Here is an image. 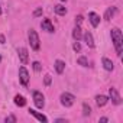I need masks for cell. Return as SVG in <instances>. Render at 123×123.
<instances>
[{"mask_svg": "<svg viewBox=\"0 0 123 123\" xmlns=\"http://www.w3.org/2000/svg\"><path fill=\"white\" fill-rule=\"evenodd\" d=\"M110 36H111V41H113L117 56H122V52H123V35H122V31L119 28H113L111 32H110Z\"/></svg>", "mask_w": 123, "mask_h": 123, "instance_id": "obj_1", "label": "cell"}, {"mask_svg": "<svg viewBox=\"0 0 123 123\" xmlns=\"http://www.w3.org/2000/svg\"><path fill=\"white\" fill-rule=\"evenodd\" d=\"M28 38H29V43H31V48H32V49H35V51H38L41 45H39V36H38L36 31L31 29V31H29V33H28Z\"/></svg>", "mask_w": 123, "mask_h": 123, "instance_id": "obj_2", "label": "cell"}, {"mask_svg": "<svg viewBox=\"0 0 123 123\" xmlns=\"http://www.w3.org/2000/svg\"><path fill=\"white\" fill-rule=\"evenodd\" d=\"M59 100H61V104L64 107H71L74 104V101H75V97L71 93H62L61 97H59Z\"/></svg>", "mask_w": 123, "mask_h": 123, "instance_id": "obj_3", "label": "cell"}, {"mask_svg": "<svg viewBox=\"0 0 123 123\" xmlns=\"http://www.w3.org/2000/svg\"><path fill=\"white\" fill-rule=\"evenodd\" d=\"M33 103L38 109H43L45 106V97L41 91H33Z\"/></svg>", "mask_w": 123, "mask_h": 123, "instance_id": "obj_4", "label": "cell"}, {"mask_svg": "<svg viewBox=\"0 0 123 123\" xmlns=\"http://www.w3.org/2000/svg\"><path fill=\"white\" fill-rule=\"evenodd\" d=\"M109 97H110L111 103L116 104V106H119V104L122 103V98H120V96H119V93H117V90H116L114 87H110V88H109Z\"/></svg>", "mask_w": 123, "mask_h": 123, "instance_id": "obj_5", "label": "cell"}, {"mask_svg": "<svg viewBox=\"0 0 123 123\" xmlns=\"http://www.w3.org/2000/svg\"><path fill=\"white\" fill-rule=\"evenodd\" d=\"M19 80L23 86H28L29 84V73L25 67H20L19 68Z\"/></svg>", "mask_w": 123, "mask_h": 123, "instance_id": "obj_6", "label": "cell"}, {"mask_svg": "<svg viewBox=\"0 0 123 123\" xmlns=\"http://www.w3.org/2000/svg\"><path fill=\"white\" fill-rule=\"evenodd\" d=\"M18 55H19V59L23 65L28 64V49L26 48H18Z\"/></svg>", "mask_w": 123, "mask_h": 123, "instance_id": "obj_7", "label": "cell"}, {"mask_svg": "<svg viewBox=\"0 0 123 123\" xmlns=\"http://www.w3.org/2000/svg\"><path fill=\"white\" fill-rule=\"evenodd\" d=\"M41 28H42V31H46V32H49V33H52L55 29H54V25H52V22L49 20V19H43L42 20V23H41Z\"/></svg>", "mask_w": 123, "mask_h": 123, "instance_id": "obj_8", "label": "cell"}, {"mask_svg": "<svg viewBox=\"0 0 123 123\" xmlns=\"http://www.w3.org/2000/svg\"><path fill=\"white\" fill-rule=\"evenodd\" d=\"M29 114H31V116H33L36 120H39V122H42V123H48V117H46V116H43L42 113L35 111L33 109H29Z\"/></svg>", "mask_w": 123, "mask_h": 123, "instance_id": "obj_9", "label": "cell"}, {"mask_svg": "<svg viewBox=\"0 0 123 123\" xmlns=\"http://www.w3.org/2000/svg\"><path fill=\"white\" fill-rule=\"evenodd\" d=\"M83 38H84V42H86V45H87L88 48H94V39H93L91 32H86V33L83 35Z\"/></svg>", "mask_w": 123, "mask_h": 123, "instance_id": "obj_10", "label": "cell"}, {"mask_svg": "<svg viewBox=\"0 0 123 123\" xmlns=\"http://www.w3.org/2000/svg\"><path fill=\"white\" fill-rule=\"evenodd\" d=\"M88 19H90V22H91V25H93L94 28L98 26V23H100V16H98L97 13L90 12V13H88Z\"/></svg>", "mask_w": 123, "mask_h": 123, "instance_id": "obj_11", "label": "cell"}, {"mask_svg": "<svg viewBox=\"0 0 123 123\" xmlns=\"http://www.w3.org/2000/svg\"><path fill=\"white\" fill-rule=\"evenodd\" d=\"M64 70H65V62H64V61H61V59H56L55 61V71L58 74H62Z\"/></svg>", "mask_w": 123, "mask_h": 123, "instance_id": "obj_12", "label": "cell"}, {"mask_svg": "<svg viewBox=\"0 0 123 123\" xmlns=\"http://www.w3.org/2000/svg\"><path fill=\"white\" fill-rule=\"evenodd\" d=\"M107 101H109V98H107L106 96H103V94H100V96H96V103H97V106H98V107H103V106H106V104H107Z\"/></svg>", "mask_w": 123, "mask_h": 123, "instance_id": "obj_13", "label": "cell"}, {"mask_svg": "<svg viewBox=\"0 0 123 123\" xmlns=\"http://www.w3.org/2000/svg\"><path fill=\"white\" fill-rule=\"evenodd\" d=\"M101 62H103V67H104V70H107V71H113V68H114V65H113V62L109 59V58H103L101 59Z\"/></svg>", "mask_w": 123, "mask_h": 123, "instance_id": "obj_14", "label": "cell"}, {"mask_svg": "<svg viewBox=\"0 0 123 123\" xmlns=\"http://www.w3.org/2000/svg\"><path fill=\"white\" fill-rule=\"evenodd\" d=\"M116 12H117V9H116V7H109V9L106 10V13H104V19H106V20L113 19V16L116 15Z\"/></svg>", "mask_w": 123, "mask_h": 123, "instance_id": "obj_15", "label": "cell"}, {"mask_svg": "<svg viewBox=\"0 0 123 123\" xmlns=\"http://www.w3.org/2000/svg\"><path fill=\"white\" fill-rule=\"evenodd\" d=\"M73 38H74L75 41H80V39L83 38V32H81V28H80V26H75V28H74V31H73Z\"/></svg>", "mask_w": 123, "mask_h": 123, "instance_id": "obj_16", "label": "cell"}, {"mask_svg": "<svg viewBox=\"0 0 123 123\" xmlns=\"http://www.w3.org/2000/svg\"><path fill=\"white\" fill-rule=\"evenodd\" d=\"M15 104H16V106H19V107H23V106L26 104L25 97H23V96H20V94L15 96Z\"/></svg>", "mask_w": 123, "mask_h": 123, "instance_id": "obj_17", "label": "cell"}, {"mask_svg": "<svg viewBox=\"0 0 123 123\" xmlns=\"http://www.w3.org/2000/svg\"><path fill=\"white\" fill-rule=\"evenodd\" d=\"M54 10H55V13L59 15V16H64V15L67 13V9H65L62 5H56V6L54 7Z\"/></svg>", "mask_w": 123, "mask_h": 123, "instance_id": "obj_18", "label": "cell"}, {"mask_svg": "<svg viewBox=\"0 0 123 123\" xmlns=\"http://www.w3.org/2000/svg\"><path fill=\"white\" fill-rule=\"evenodd\" d=\"M77 62H78V65H81V67H88V59H87L86 56H80V58L77 59Z\"/></svg>", "mask_w": 123, "mask_h": 123, "instance_id": "obj_19", "label": "cell"}, {"mask_svg": "<svg viewBox=\"0 0 123 123\" xmlns=\"http://www.w3.org/2000/svg\"><path fill=\"white\" fill-rule=\"evenodd\" d=\"M91 113V109H90V106L87 104V103H83V114L84 116H88Z\"/></svg>", "mask_w": 123, "mask_h": 123, "instance_id": "obj_20", "label": "cell"}, {"mask_svg": "<svg viewBox=\"0 0 123 123\" xmlns=\"http://www.w3.org/2000/svg\"><path fill=\"white\" fill-rule=\"evenodd\" d=\"M32 65H33V70H35L36 73H39V71L42 70V65H41V62H38V61H35Z\"/></svg>", "mask_w": 123, "mask_h": 123, "instance_id": "obj_21", "label": "cell"}, {"mask_svg": "<svg viewBox=\"0 0 123 123\" xmlns=\"http://www.w3.org/2000/svg\"><path fill=\"white\" fill-rule=\"evenodd\" d=\"M73 49H74L75 52H80V51H81V45H80V42H78V41H75V42H74Z\"/></svg>", "mask_w": 123, "mask_h": 123, "instance_id": "obj_22", "label": "cell"}, {"mask_svg": "<svg viewBox=\"0 0 123 123\" xmlns=\"http://www.w3.org/2000/svg\"><path fill=\"white\" fill-rule=\"evenodd\" d=\"M5 122H6V123H9V122H12V123H16V117H15V116H7V117L5 119Z\"/></svg>", "mask_w": 123, "mask_h": 123, "instance_id": "obj_23", "label": "cell"}, {"mask_svg": "<svg viewBox=\"0 0 123 123\" xmlns=\"http://www.w3.org/2000/svg\"><path fill=\"white\" fill-rule=\"evenodd\" d=\"M81 23H83V16H81V15H78V16L75 18V25H77V26H80Z\"/></svg>", "mask_w": 123, "mask_h": 123, "instance_id": "obj_24", "label": "cell"}, {"mask_svg": "<svg viewBox=\"0 0 123 123\" xmlns=\"http://www.w3.org/2000/svg\"><path fill=\"white\" fill-rule=\"evenodd\" d=\"M41 15H42V7H38V9L33 12V16H35V18H38V16H41Z\"/></svg>", "mask_w": 123, "mask_h": 123, "instance_id": "obj_25", "label": "cell"}, {"mask_svg": "<svg viewBox=\"0 0 123 123\" xmlns=\"http://www.w3.org/2000/svg\"><path fill=\"white\" fill-rule=\"evenodd\" d=\"M43 81H45V86H49V84H51V81H52L51 75H49V74H48V75H45V80H43Z\"/></svg>", "mask_w": 123, "mask_h": 123, "instance_id": "obj_26", "label": "cell"}, {"mask_svg": "<svg viewBox=\"0 0 123 123\" xmlns=\"http://www.w3.org/2000/svg\"><path fill=\"white\" fill-rule=\"evenodd\" d=\"M6 42V38H5V35H0V43H5Z\"/></svg>", "mask_w": 123, "mask_h": 123, "instance_id": "obj_27", "label": "cell"}, {"mask_svg": "<svg viewBox=\"0 0 123 123\" xmlns=\"http://www.w3.org/2000/svg\"><path fill=\"white\" fill-rule=\"evenodd\" d=\"M100 122H101V123H106V122H107V117H101Z\"/></svg>", "mask_w": 123, "mask_h": 123, "instance_id": "obj_28", "label": "cell"}, {"mask_svg": "<svg viewBox=\"0 0 123 123\" xmlns=\"http://www.w3.org/2000/svg\"><path fill=\"white\" fill-rule=\"evenodd\" d=\"M0 15H2V6H0Z\"/></svg>", "mask_w": 123, "mask_h": 123, "instance_id": "obj_29", "label": "cell"}, {"mask_svg": "<svg viewBox=\"0 0 123 123\" xmlns=\"http://www.w3.org/2000/svg\"><path fill=\"white\" fill-rule=\"evenodd\" d=\"M0 62H2V55H0Z\"/></svg>", "mask_w": 123, "mask_h": 123, "instance_id": "obj_30", "label": "cell"}, {"mask_svg": "<svg viewBox=\"0 0 123 123\" xmlns=\"http://www.w3.org/2000/svg\"><path fill=\"white\" fill-rule=\"evenodd\" d=\"M61 2H67V0H61Z\"/></svg>", "mask_w": 123, "mask_h": 123, "instance_id": "obj_31", "label": "cell"}]
</instances>
